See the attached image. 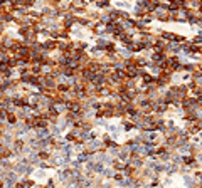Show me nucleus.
I'll return each instance as SVG.
<instances>
[{
    "label": "nucleus",
    "instance_id": "f257e3e1",
    "mask_svg": "<svg viewBox=\"0 0 202 188\" xmlns=\"http://www.w3.org/2000/svg\"><path fill=\"white\" fill-rule=\"evenodd\" d=\"M0 188H3V183H2V181H0Z\"/></svg>",
    "mask_w": 202,
    "mask_h": 188
}]
</instances>
